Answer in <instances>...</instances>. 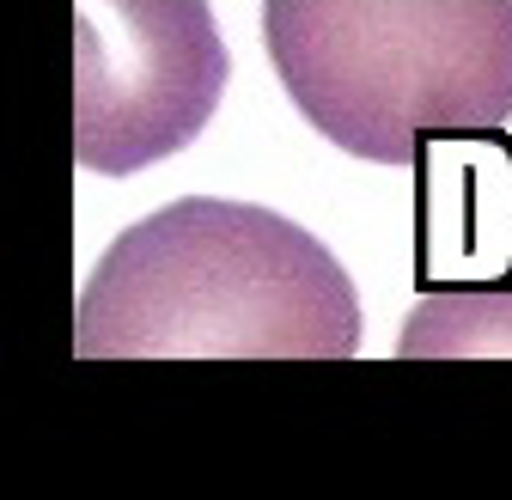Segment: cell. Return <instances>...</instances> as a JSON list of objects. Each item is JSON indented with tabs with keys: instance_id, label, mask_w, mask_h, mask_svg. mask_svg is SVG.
I'll list each match as a JSON object with an SVG mask.
<instances>
[{
	"instance_id": "1",
	"label": "cell",
	"mask_w": 512,
	"mask_h": 500,
	"mask_svg": "<svg viewBox=\"0 0 512 500\" xmlns=\"http://www.w3.org/2000/svg\"><path fill=\"white\" fill-rule=\"evenodd\" d=\"M80 360H348L360 293L275 208L183 196L128 226L74 305Z\"/></svg>"
},
{
	"instance_id": "2",
	"label": "cell",
	"mask_w": 512,
	"mask_h": 500,
	"mask_svg": "<svg viewBox=\"0 0 512 500\" xmlns=\"http://www.w3.org/2000/svg\"><path fill=\"white\" fill-rule=\"evenodd\" d=\"M263 49L293 110L372 165L512 116V0H263Z\"/></svg>"
},
{
	"instance_id": "3",
	"label": "cell",
	"mask_w": 512,
	"mask_h": 500,
	"mask_svg": "<svg viewBox=\"0 0 512 500\" xmlns=\"http://www.w3.org/2000/svg\"><path fill=\"white\" fill-rule=\"evenodd\" d=\"M226 37L214 0H74V159L135 177L220 110Z\"/></svg>"
},
{
	"instance_id": "4",
	"label": "cell",
	"mask_w": 512,
	"mask_h": 500,
	"mask_svg": "<svg viewBox=\"0 0 512 500\" xmlns=\"http://www.w3.org/2000/svg\"><path fill=\"white\" fill-rule=\"evenodd\" d=\"M415 287H512V135H433L415 153Z\"/></svg>"
},
{
	"instance_id": "5",
	"label": "cell",
	"mask_w": 512,
	"mask_h": 500,
	"mask_svg": "<svg viewBox=\"0 0 512 500\" xmlns=\"http://www.w3.org/2000/svg\"><path fill=\"white\" fill-rule=\"evenodd\" d=\"M403 360H512V287L421 293L397 336Z\"/></svg>"
}]
</instances>
